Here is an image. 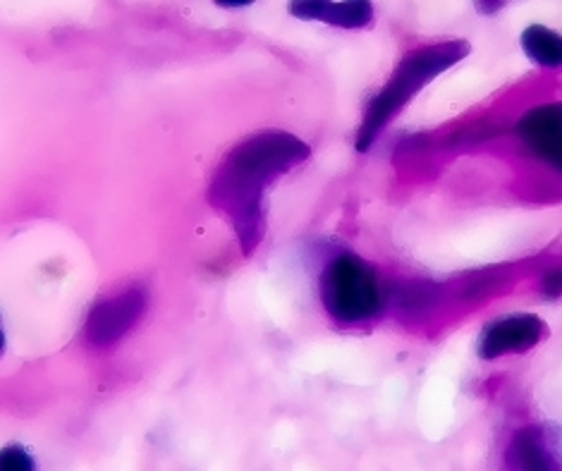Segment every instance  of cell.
Segmentation results:
<instances>
[{
    "instance_id": "6da1fadb",
    "label": "cell",
    "mask_w": 562,
    "mask_h": 471,
    "mask_svg": "<svg viewBox=\"0 0 562 471\" xmlns=\"http://www.w3.org/2000/svg\"><path fill=\"white\" fill-rule=\"evenodd\" d=\"M310 146L283 132H266L251 137L227 156L213 180V204L233 215L245 251L261 239V199L280 172L302 164Z\"/></svg>"
},
{
    "instance_id": "7a4b0ae2",
    "label": "cell",
    "mask_w": 562,
    "mask_h": 471,
    "mask_svg": "<svg viewBox=\"0 0 562 471\" xmlns=\"http://www.w3.org/2000/svg\"><path fill=\"white\" fill-rule=\"evenodd\" d=\"M467 53H470V44L467 42H446L434 46H422L412 51L405 60L400 63L393 77L387 79V85L379 91V97L369 103V111L361 123L357 146L361 152H367L379 137V132L387 125L400 108H403L414 93H417L426 82H431L434 77L446 72L448 67L460 63Z\"/></svg>"
},
{
    "instance_id": "3957f363",
    "label": "cell",
    "mask_w": 562,
    "mask_h": 471,
    "mask_svg": "<svg viewBox=\"0 0 562 471\" xmlns=\"http://www.w3.org/2000/svg\"><path fill=\"white\" fill-rule=\"evenodd\" d=\"M321 300L338 323H367L383 312V292L369 263L340 254L321 276Z\"/></svg>"
},
{
    "instance_id": "277c9868",
    "label": "cell",
    "mask_w": 562,
    "mask_h": 471,
    "mask_svg": "<svg viewBox=\"0 0 562 471\" xmlns=\"http://www.w3.org/2000/svg\"><path fill=\"white\" fill-rule=\"evenodd\" d=\"M146 306L144 290H127L99 302L87 318V340L93 347H109L135 326Z\"/></svg>"
},
{
    "instance_id": "5b68a950",
    "label": "cell",
    "mask_w": 562,
    "mask_h": 471,
    "mask_svg": "<svg viewBox=\"0 0 562 471\" xmlns=\"http://www.w3.org/2000/svg\"><path fill=\"white\" fill-rule=\"evenodd\" d=\"M515 132L533 156L562 175V103L533 108L519 120Z\"/></svg>"
},
{
    "instance_id": "8992f818",
    "label": "cell",
    "mask_w": 562,
    "mask_h": 471,
    "mask_svg": "<svg viewBox=\"0 0 562 471\" xmlns=\"http://www.w3.org/2000/svg\"><path fill=\"white\" fill-rule=\"evenodd\" d=\"M546 335V323L533 314H517L491 323L479 338V357L498 359L537 347Z\"/></svg>"
},
{
    "instance_id": "52a82bcc",
    "label": "cell",
    "mask_w": 562,
    "mask_h": 471,
    "mask_svg": "<svg viewBox=\"0 0 562 471\" xmlns=\"http://www.w3.org/2000/svg\"><path fill=\"white\" fill-rule=\"evenodd\" d=\"M507 471H562L541 428L519 430L505 455Z\"/></svg>"
},
{
    "instance_id": "ba28073f",
    "label": "cell",
    "mask_w": 562,
    "mask_h": 471,
    "mask_svg": "<svg viewBox=\"0 0 562 471\" xmlns=\"http://www.w3.org/2000/svg\"><path fill=\"white\" fill-rule=\"evenodd\" d=\"M292 15L357 30L373 20V10L369 3H292Z\"/></svg>"
},
{
    "instance_id": "9c48e42d",
    "label": "cell",
    "mask_w": 562,
    "mask_h": 471,
    "mask_svg": "<svg viewBox=\"0 0 562 471\" xmlns=\"http://www.w3.org/2000/svg\"><path fill=\"white\" fill-rule=\"evenodd\" d=\"M521 48L541 67H562V36L541 24H531L521 34Z\"/></svg>"
},
{
    "instance_id": "30bf717a",
    "label": "cell",
    "mask_w": 562,
    "mask_h": 471,
    "mask_svg": "<svg viewBox=\"0 0 562 471\" xmlns=\"http://www.w3.org/2000/svg\"><path fill=\"white\" fill-rule=\"evenodd\" d=\"M0 471H36L34 457L20 446H8L0 450Z\"/></svg>"
},
{
    "instance_id": "8fae6325",
    "label": "cell",
    "mask_w": 562,
    "mask_h": 471,
    "mask_svg": "<svg viewBox=\"0 0 562 471\" xmlns=\"http://www.w3.org/2000/svg\"><path fill=\"white\" fill-rule=\"evenodd\" d=\"M543 292L548 294V298H560L562 294V268H555V271L546 273Z\"/></svg>"
},
{
    "instance_id": "7c38bea8",
    "label": "cell",
    "mask_w": 562,
    "mask_h": 471,
    "mask_svg": "<svg viewBox=\"0 0 562 471\" xmlns=\"http://www.w3.org/2000/svg\"><path fill=\"white\" fill-rule=\"evenodd\" d=\"M3 349H5V333L0 328V355H3Z\"/></svg>"
}]
</instances>
